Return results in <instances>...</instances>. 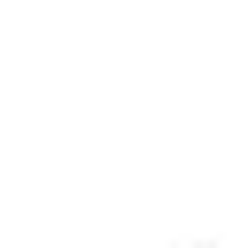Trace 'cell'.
<instances>
[{"label": "cell", "instance_id": "6da1fadb", "mask_svg": "<svg viewBox=\"0 0 248 248\" xmlns=\"http://www.w3.org/2000/svg\"><path fill=\"white\" fill-rule=\"evenodd\" d=\"M178 248H225V240H178Z\"/></svg>", "mask_w": 248, "mask_h": 248}]
</instances>
